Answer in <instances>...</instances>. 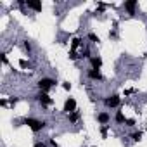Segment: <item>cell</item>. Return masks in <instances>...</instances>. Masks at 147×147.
Instances as JSON below:
<instances>
[{
  "label": "cell",
  "mask_w": 147,
  "mask_h": 147,
  "mask_svg": "<svg viewBox=\"0 0 147 147\" xmlns=\"http://www.w3.org/2000/svg\"><path fill=\"white\" fill-rule=\"evenodd\" d=\"M78 57H80V55L76 54V50H71V52H69V59H73V61H76Z\"/></svg>",
  "instance_id": "cell-20"
},
{
  "label": "cell",
  "mask_w": 147,
  "mask_h": 147,
  "mask_svg": "<svg viewBox=\"0 0 147 147\" xmlns=\"http://www.w3.org/2000/svg\"><path fill=\"white\" fill-rule=\"evenodd\" d=\"M33 147H49V145H47L45 142H42V140H38V142H35V144H33Z\"/></svg>",
  "instance_id": "cell-21"
},
{
  "label": "cell",
  "mask_w": 147,
  "mask_h": 147,
  "mask_svg": "<svg viewBox=\"0 0 147 147\" xmlns=\"http://www.w3.org/2000/svg\"><path fill=\"white\" fill-rule=\"evenodd\" d=\"M19 66H21L23 69H26V67H30V62H28L26 59H21V61H19Z\"/></svg>",
  "instance_id": "cell-19"
},
{
  "label": "cell",
  "mask_w": 147,
  "mask_h": 147,
  "mask_svg": "<svg viewBox=\"0 0 147 147\" xmlns=\"http://www.w3.org/2000/svg\"><path fill=\"white\" fill-rule=\"evenodd\" d=\"M123 7H125V11L130 14V16H133L135 12H137V7H138V2L137 0H126V2L123 4Z\"/></svg>",
  "instance_id": "cell-8"
},
{
  "label": "cell",
  "mask_w": 147,
  "mask_h": 147,
  "mask_svg": "<svg viewBox=\"0 0 147 147\" xmlns=\"http://www.w3.org/2000/svg\"><path fill=\"white\" fill-rule=\"evenodd\" d=\"M55 85H57V80H54V78H50V76H43V78H40V80L36 82L38 90L43 92V94H49Z\"/></svg>",
  "instance_id": "cell-2"
},
{
  "label": "cell",
  "mask_w": 147,
  "mask_h": 147,
  "mask_svg": "<svg viewBox=\"0 0 147 147\" xmlns=\"http://www.w3.org/2000/svg\"><path fill=\"white\" fill-rule=\"evenodd\" d=\"M83 43H82V38H78V36H75L71 40V50H76V49H80Z\"/></svg>",
  "instance_id": "cell-13"
},
{
  "label": "cell",
  "mask_w": 147,
  "mask_h": 147,
  "mask_svg": "<svg viewBox=\"0 0 147 147\" xmlns=\"http://www.w3.org/2000/svg\"><path fill=\"white\" fill-rule=\"evenodd\" d=\"M73 111H76V100L73 99V97H67V99L64 100V107H62V113L69 114V113H73Z\"/></svg>",
  "instance_id": "cell-6"
},
{
  "label": "cell",
  "mask_w": 147,
  "mask_h": 147,
  "mask_svg": "<svg viewBox=\"0 0 147 147\" xmlns=\"http://www.w3.org/2000/svg\"><path fill=\"white\" fill-rule=\"evenodd\" d=\"M87 38H88V40H90L92 43H99V42H100V38H99V36H97V35H95L94 31H90V33L87 35Z\"/></svg>",
  "instance_id": "cell-17"
},
{
  "label": "cell",
  "mask_w": 147,
  "mask_h": 147,
  "mask_svg": "<svg viewBox=\"0 0 147 147\" xmlns=\"http://www.w3.org/2000/svg\"><path fill=\"white\" fill-rule=\"evenodd\" d=\"M109 126H111V125H104V126H100V135H102V138H107V131H109Z\"/></svg>",
  "instance_id": "cell-18"
},
{
  "label": "cell",
  "mask_w": 147,
  "mask_h": 147,
  "mask_svg": "<svg viewBox=\"0 0 147 147\" xmlns=\"http://www.w3.org/2000/svg\"><path fill=\"white\" fill-rule=\"evenodd\" d=\"M62 88H64V90H71V83H69V82H64V83H62Z\"/></svg>",
  "instance_id": "cell-22"
},
{
  "label": "cell",
  "mask_w": 147,
  "mask_h": 147,
  "mask_svg": "<svg viewBox=\"0 0 147 147\" xmlns=\"http://www.w3.org/2000/svg\"><path fill=\"white\" fill-rule=\"evenodd\" d=\"M95 118H97V121H99V125H100V126H104V125H109V123H111V114H109L107 111H100V113H97V114H95Z\"/></svg>",
  "instance_id": "cell-7"
},
{
  "label": "cell",
  "mask_w": 147,
  "mask_h": 147,
  "mask_svg": "<svg viewBox=\"0 0 147 147\" xmlns=\"http://www.w3.org/2000/svg\"><path fill=\"white\" fill-rule=\"evenodd\" d=\"M2 62H4V64H9V59H7V55H5V54L2 55Z\"/></svg>",
  "instance_id": "cell-27"
},
{
  "label": "cell",
  "mask_w": 147,
  "mask_h": 147,
  "mask_svg": "<svg viewBox=\"0 0 147 147\" xmlns=\"http://www.w3.org/2000/svg\"><path fill=\"white\" fill-rule=\"evenodd\" d=\"M21 123L23 125H26L33 133H38V131H42V130H45L47 128V121L45 119H36V118H23L21 119Z\"/></svg>",
  "instance_id": "cell-1"
},
{
  "label": "cell",
  "mask_w": 147,
  "mask_h": 147,
  "mask_svg": "<svg viewBox=\"0 0 147 147\" xmlns=\"http://www.w3.org/2000/svg\"><path fill=\"white\" fill-rule=\"evenodd\" d=\"M109 38H113V40L118 38V33H116V31H109Z\"/></svg>",
  "instance_id": "cell-25"
},
{
  "label": "cell",
  "mask_w": 147,
  "mask_h": 147,
  "mask_svg": "<svg viewBox=\"0 0 147 147\" xmlns=\"http://www.w3.org/2000/svg\"><path fill=\"white\" fill-rule=\"evenodd\" d=\"M26 7L35 12H42V9H43L42 2H38V0H26Z\"/></svg>",
  "instance_id": "cell-9"
},
{
  "label": "cell",
  "mask_w": 147,
  "mask_h": 147,
  "mask_svg": "<svg viewBox=\"0 0 147 147\" xmlns=\"http://www.w3.org/2000/svg\"><path fill=\"white\" fill-rule=\"evenodd\" d=\"M0 106H2V107H7V99H2V100H0Z\"/></svg>",
  "instance_id": "cell-26"
},
{
  "label": "cell",
  "mask_w": 147,
  "mask_h": 147,
  "mask_svg": "<svg viewBox=\"0 0 147 147\" xmlns=\"http://www.w3.org/2000/svg\"><path fill=\"white\" fill-rule=\"evenodd\" d=\"M94 55H92V52H90V49L88 47H85V49H82V55H80V59H92Z\"/></svg>",
  "instance_id": "cell-14"
},
{
  "label": "cell",
  "mask_w": 147,
  "mask_h": 147,
  "mask_svg": "<svg viewBox=\"0 0 147 147\" xmlns=\"http://www.w3.org/2000/svg\"><path fill=\"white\" fill-rule=\"evenodd\" d=\"M88 62H90V67H92V69H100V67H102V64H104L100 55H94Z\"/></svg>",
  "instance_id": "cell-10"
},
{
  "label": "cell",
  "mask_w": 147,
  "mask_h": 147,
  "mask_svg": "<svg viewBox=\"0 0 147 147\" xmlns=\"http://www.w3.org/2000/svg\"><path fill=\"white\" fill-rule=\"evenodd\" d=\"M87 78L88 80H92V82H104V76H102V73H100V69H88L87 71Z\"/></svg>",
  "instance_id": "cell-5"
},
{
  "label": "cell",
  "mask_w": 147,
  "mask_h": 147,
  "mask_svg": "<svg viewBox=\"0 0 147 147\" xmlns=\"http://www.w3.org/2000/svg\"><path fill=\"white\" fill-rule=\"evenodd\" d=\"M114 123H116V125H125V123H126V116L123 114V111H116V114H114Z\"/></svg>",
  "instance_id": "cell-11"
},
{
  "label": "cell",
  "mask_w": 147,
  "mask_h": 147,
  "mask_svg": "<svg viewBox=\"0 0 147 147\" xmlns=\"http://www.w3.org/2000/svg\"><path fill=\"white\" fill-rule=\"evenodd\" d=\"M142 137H144V133H142V131H133V133L130 135V138H131L133 142H140V140H142Z\"/></svg>",
  "instance_id": "cell-16"
},
{
  "label": "cell",
  "mask_w": 147,
  "mask_h": 147,
  "mask_svg": "<svg viewBox=\"0 0 147 147\" xmlns=\"http://www.w3.org/2000/svg\"><path fill=\"white\" fill-rule=\"evenodd\" d=\"M80 118H82L80 111H73V113H69V114H67V121H69V123H78V121H80Z\"/></svg>",
  "instance_id": "cell-12"
},
{
  "label": "cell",
  "mask_w": 147,
  "mask_h": 147,
  "mask_svg": "<svg viewBox=\"0 0 147 147\" xmlns=\"http://www.w3.org/2000/svg\"><path fill=\"white\" fill-rule=\"evenodd\" d=\"M119 104H121V97H119L118 94L107 95V97L104 99V106H106L107 109H118V107H119Z\"/></svg>",
  "instance_id": "cell-3"
},
{
  "label": "cell",
  "mask_w": 147,
  "mask_h": 147,
  "mask_svg": "<svg viewBox=\"0 0 147 147\" xmlns=\"http://www.w3.org/2000/svg\"><path fill=\"white\" fill-rule=\"evenodd\" d=\"M35 99H36V102H38L42 107H49V106L54 104V99H52L49 94H43V92H38V94L35 95Z\"/></svg>",
  "instance_id": "cell-4"
},
{
  "label": "cell",
  "mask_w": 147,
  "mask_h": 147,
  "mask_svg": "<svg viewBox=\"0 0 147 147\" xmlns=\"http://www.w3.org/2000/svg\"><path fill=\"white\" fill-rule=\"evenodd\" d=\"M23 49L28 52V55H31V52H33V45H31L30 40H23Z\"/></svg>",
  "instance_id": "cell-15"
},
{
  "label": "cell",
  "mask_w": 147,
  "mask_h": 147,
  "mask_svg": "<svg viewBox=\"0 0 147 147\" xmlns=\"http://www.w3.org/2000/svg\"><path fill=\"white\" fill-rule=\"evenodd\" d=\"M92 147H97V145H92Z\"/></svg>",
  "instance_id": "cell-28"
},
{
  "label": "cell",
  "mask_w": 147,
  "mask_h": 147,
  "mask_svg": "<svg viewBox=\"0 0 147 147\" xmlns=\"http://www.w3.org/2000/svg\"><path fill=\"white\" fill-rule=\"evenodd\" d=\"M49 144H50V147H59V144H57L54 138H50V140H49Z\"/></svg>",
  "instance_id": "cell-24"
},
{
  "label": "cell",
  "mask_w": 147,
  "mask_h": 147,
  "mask_svg": "<svg viewBox=\"0 0 147 147\" xmlns=\"http://www.w3.org/2000/svg\"><path fill=\"white\" fill-rule=\"evenodd\" d=\"M125 125H126V126H133V125H135V119H128V118H126V123H125Z\"/></svg>",
  "instance_id": "cell-23"
}]
</instances>
